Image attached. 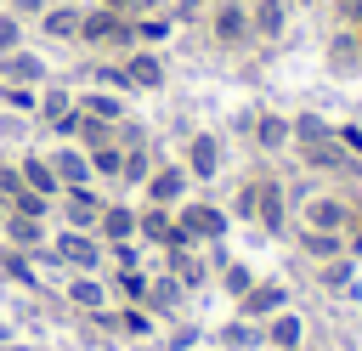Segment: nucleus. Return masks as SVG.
Wrapping results in <instances>:
<instances>
[{
    "label": "nucleus",
    "instance_id": "obj_30",
    "mask_svg": "<svg viewBox=\"0 0 362 351\" xmlns=\"http://www.w3.org/2000/svg\"><path fill=\"white\" fill-rule=\"evenodd\" d=\"M45 6H51V0H6V11H11V17H40Z\"/></svg>",
    "mask_w": 362,
    "mask_h": 351
},
{
    "label": "nucleus",
    "instance_id": "obj_26",
    "mask_svg": "<svg viewBox=\"0 0 362 351\" xmlns=\"http://www.w3.org/2000/svg\"><path fill=\"white\" fill-rule=\"evenodd\" d=\"M300 243H305V255L328 260V255H339V249H345V232H311V226H305V238H300Z\"/></svg>",
    "mask_w": 362,
    "mask_h": 351
},
{
    "label": "nucleus",
    "instance_id": "obj_24",
    "mask_svg": "<svg viewBox=\"0 0 362 351\" xmlns=\"http://www.w3.org/2000/svg\"><path fill=\"white\" fill-rule=\"evenodd\" d=\"M119 164H124V147H119V142L90 147V176H113V181H119Z\"/></svg>",
    "mask_w": 362,
    "mask_h": 351
},
{
    "label": "nucleus",
    "instance_id": "obj_35",
    "mask_svg": "<svg viewBox=\"0 0 362 351\" xmlns=\"http://www.w3.org/2000/svg\"><path fill=\"white\" fill-rule=\"evenodd\" d=\"M107 11H124V17H136V0H102Z\"/></svg>",
    "mask_w": 362,
    "mask_h": 351
},
{
    "label": "nucleus",
    "instance_id": "obj_28",
    "mask_svg": "<svg viewBox=\"0 0 362 351\" xmlns=\"http://www.w3.org/2000/svg\"><path fill=\"white\" fill-rule=\"evenodd\" d=\"M17 45H23V17L0 11V57H6V51H17Z\"/></svg>",
    "mask_w": 362,
    "mask_h": 351
},
{
    "label": "nucleus",
    "instance_id": "obj_31",
    "mask_svg": "<svg viewBox=\"0 0 362 351\" xmlns=\"http://www.w3.org/2000/svg\"><path fill=\"white\" fill-rule=\"evenodd\" d=\"M249 340H260L249 323H232V328H226V345H249Z\"/></svg>",
    "mask_w": 362,
    "mask_h": 351
},
{
    "label": "nucleus",
    "instance_id": "obj_8",
    "mask_svg": "<svg viewBox=\"0 0 362 351\" xmlns=\"http://www.w3.org/2000/svg\"><path fill=\"white\" fill-rule=\"evenodd\" d=\"M345 215H351V198H334V192L305 204V226L311 232H345Z\"/></svg>",
    "mask_w": 362,
    "mask_h": 351
},
{
    "label": "nucleus",
    "instance_id": "obj_29",
    "mask_svg": "<svg viewBox=\"0 0 362 351\" xmlns=\"http://www.w3.org/2000/svg\"><path fill=\"white\" fill-rule=\"evenodd\" d=\"M334 17H339V28H356L362 23V0H334Z\"/></svg>",
    "mask_w": 362,
    "mask_h": 351
},
{
    "label": "nucleus",
    "instance_id": "obj_10",
    "mask_svg": "<svg viewBox=\"0 0 362 351\" xmlns=\"http://www.w3.org/2000/svg\"><path fill=\"white\" fill-rule=\"evenodd\" d=\"M79 17H85L79 6H45L34 23L45 28V40H79Z\"/></svg>",
    "mask_w": 362,
    "mask_h": 351
},
{
    "label": "nucleus",
    "instance_id": "obj_25",
    "mask_svg": "<svg viewBox=\"0 0 362 351\" xmlns=\"http://www.w3.org/2000/svg\"><path fill=\"white\" fill-rule=\"evenodd\" d=\"M102 232H107L113 243H124V238L136 232V215H130L124 204H107V209H102Z\"/></svg>",
    "mask_w": 362,
    "mask_h": 351
},
{
    "label": "nucleus",
    "instance_id": "obj_5",
    "mask_svg": "<svg viewBox=\"0 0 362 351\" xmlns=\"http://www.w3.org/2000/svg\"><path fill=\"white\" fill-rule=\"evenodd\" d=\"M187 164H153V176H147V198L158 204V209H170L181 192H187Z\"/></svg>",
    "mask_w": 362,
    "mask_h": 351
},
{
    "label": "nucleus",
    "instance_id": "obj_19",
    "mask_svg": "<svg viewBox=\"0 0 362 351\" xmlns=\"http://www.w3.org/2000/svg\"><path fill=\"white\" fill-rule=\"evenodd\" d=\"M328 62H334V68H345V74H351V68H362V45H356V28H339V34H334V45H328Z\"/></svg>",
    "mask_w": 362,
    "mask_h": 351
},
{
    "label": "nucleus",
    "instance_id": "obj_13",
    "mask_svg": "<svg viewBox=\"0 0 362 351\" xmlns=\"http://www.w3.org/2000/svg\"><path fill=\"white\" fill-rule=\"evenodd\" d=\"M255 221H260L266 232H283V187L255 181Z\"/></svg>",
    "mask_w": 362,
    "mask_h": 351
},
{
    "label": "nucleus",
    "instance_id": "obj_15",
    "mask_svg": "<svg viewBox=\"0 0 362 351\" xmlns=\"http://www.w3.org/2000/svg\"><path fill=\"white\" fill-rule=\"evenodd\" d=\"M74 102H79L85 119H102V125H119V119H124V102H119L113 91H85V96H74Z\"/></svg>",
    "mask_w": 362,
    "mask_h": 351
},
{
    "label": "nucleus",
    "instance_id": "obj_22",
    "mask_svg": "<svg viewBox=\"0 0 362 351\" xmlns=\"http://www.w3.org/2000/svg\"><path fill=\"white\" fill-rule=\"evenodd\" d=\"M68 300H74V306H85V311H102V300H107V289H102V283H96L90 272H79V277L68 283Z\"/></svg>",
    "mask_w": 362,
    "mask_h": 351
},
{
    "label": "nucleus",
    "instance_id": "obj_11",
    "mask_svg": "<svg viewBox=\"0 0 362 351\" xmlns=\"http://www.w3.org/2000/svg\"><path fill=\"white\" fill-rule=\"evenodd\" d=\"M57 255H62L68 266H79V272H90V266L102 260V255H96V243H90V238H85L79 226H68V232H57Z\"/></svg>",
    "mask_w": 362,
    "mask_h": 351
},
{
    "label": "nucleus",
    "instance_id": "obj_18",
    "mask_svg": "<svg viewBox=\"0 0 362 351\" xmlns=\"http://www.w3.org/2000/svg\"><path fill=\"white\" fill-rule=\"evenodd\" d=\"M300 334H305V323H300L294 311H277L272 328H266V340H272L277 351H300Z\"/></svg>",
    "mask_w": 362,
    "mask_h": 351
},
{
    "label": "nucleus",
    "instance_id": "obj_3",
    "mask_svg": "<svg viewBox=\"0 0 362 351\" xmlns=\"http://www.w3.org/2000/svg\"><path fill=\"white\" fill-rule=\"evenodd\" d=\"M40 119H45L57 136H74V130H79V102H74L68 91H57V85H40Z\"/></svg>",
    "mask_w": 362,
    "mask_h": 351
},
{
    "label": "nucleus",
    "instance_id": "obj_32",
    "mask_svg": "<svg viewBox=\"0 0 362 351\" xmlns=\"http://www.w3.org/2000/svg\"><path fill=\"white\" fill-rule=\"evenodd\" d=\"M0 266H6V277H23V283H28V260H23V255H6Z\"/></svg>",
    "mask_w": 362,
    "mask_h": 351
},
{
    "label": "nucleus",
    "instance_id": "obj_12",
    "mask_svg": "<svg viewBox=\"0 0 362 351\" xmlns=\"http://www.w3.org/2000/svg\"><path fill=\"white\" fill-rule=\"evenodd\" d=\"M124 74H130L136 91H158V85H164V62H158L153 51H130V57H124Z\"/></svg>",
    "mask_w": 362,
    "mask_h": 351
},
{
    "label": "nucleus",
    "instance_id": "obj_20",
    "mask_svg": "<svg viewBox=\"0 0 362 351\" xmlns=\"http://www.w3.org/2000/svg\"><path fill=\"white\" fill-rule=\"evenodd\" d=\"M57 181L62 187H90V159L85 153H57Z\"/></svg>",
    "mask_w": 362,
    "mask_h": 351
},
{
    "label": "nucleus",
    "instance_id": "obj_36",
    "mask_svg": "<svg viewBox=\"0 0 362 351\" xmlns=\"http://www.w3.org/2000/svg\"><path fill=\"white\" fill-rule=\"evenodd\" d=\"M164 6H170V0H164Z\"/></svg>",
    "mask_w": 362,
    "mask_h": 351
},
{
    "label": "nucleus",
    "instance_id": "obj_23",
    "mask_svg": "<svg viewBox=\"0 0 362 351\" xmlns=\"http://www.w3.org/2000/svg\"><path fill=\"white\" fill-rule=\"evenodd\" d=\"M130 23H136V40H141V45H158V40H170V28H175L170 11H158V17H130Z\"/></svg>",
    "mask_w": 362,
    "mask_h": 351
},
{
    "label": "nucleus",
    "instance_id": "obj_27",
    "mask_svg": "<svg viewBox=\"0 0 362 351\" xmlns=\"http://www.w3.org/2000/svg\"><path fill=\"white\" fill-rule=\"evenodd\" d=\"M119 176H124V181H141V176H153V159H147V147H124V164H119Z\"/></svg>",
    "mask_w": 362,
    "mask_h": 351
},
{
    "label": "nucleus",
    "instance_id": "obj_1",
    "mask_svg": "<svg viewBox=\"0 0 362 351\" xmlns=\"http://www.w3.org/2000/svg\"><path fill=\"white\" fill-rule=\"evenodd\" d=\"M209 40L221 51L249 45V0H209Z\"/></svg>",
    "mask_w": 362,
    "mask_h": 351
},
{
    "label": "nucleus",
    "instance_id": "obj_7",
    "mask_svg": "<svg viewBox=\"0 0 362 351\" xmlns=\"http://www.w3.org/2000/svg\"><path fill=\"white\" fill-rule=\"evenodd\" d=\"M215 170H221V136L198 130V136L187 142V176H192V181H209Z\"/></svg>",
    "mask_w": 362,
    "mask_h": 351
},
{
    "label": "nucleus",
    "instance_id": "obj_2",
    "mask_svg": "<svg viewBox=\"0 0 362 351\" xmlns=\"http://www.w3.org/2000/svg\"><path fill=\"white\" fill-rule=\"evenodd\" d=\"M79 40H85V45H136V23H130L124 11L96 6V11L79 17Z\"/></svg>",
    "mask_w": 362,
    "mask_h": 351
},
{
    "label": "nucleus",
    "instance_id": "obj_33",
    "mask_svg": "<svg viewBox=\"0 0 362 351\" xmlns=\"http://www.w3.org/2000/svg\"><path fill=\"white\" fill-rule=\"evenodd\" d=\"M322 283H328V289H345V283H351V266H328Z\"/></svg>",
    "mask_w": 362,
    "mask_h": 351
},
{
    "label": "nucleus",
    "instance_id": "obj_16",
    "mask_svg": "<svg viewBox=\"0 0 362 351\" xmlns=\"http://www.w3.org/2000/svg\"><path fill=\"white\" fill-rule=\"evenodd\" d=\"M17 176H23V187H28V192H40V198H57V192H62L57 170H51V164H40V159H28V153H23Z\"/></svg>",
    "mask_w": 362,
    "mask_h": 351
},
{
    "label": "nucleus",
    "instance_id": "obj_21",
    "mask_svg": "<svg viewBox=\"0 0 362 351\" xmlns=\"http://www.w3.org/2000/svg\"><path fill=\"white\" fill-rule=\"evenodd\" d=\"M96 215H102L96 192H90V187H68V221H74V226H90Z\"/></svg>",
    "mask_w": 362,
    "mask_h": 351
},
{
    "label": "nucleus",
    "instance_id": "obj_9",
    "mask_svg": "<svg viewBox=\"0 0 362 351\" xmlns=\"http://www.w3.org/2000/svg\"><path fill=\"white\" fill-rule=\"evenodd\" d=\"M181 232H187L192 243H204V238L215 243V238L226 232V215H221L215 204H192V209H181Z\"/></svg>",
    "mask_w": 362,
    "mask_h": 351
},
{
    "label": "nucleus",
    "instance_id": "obj_17",
    "mask_svg": "<svg viewBox=\"0 0 362 351\" xmlns=\"http://www.w3.org/2000/svg\"><path fill=\"white\" fill-rule=\"evenodd\" d=\"M255 136H260L266 153H277V147L294 136V119H283V113H255Z\"/></svg>",
    "mask_w": 362,
    "mask_h": 351
},
{
    "label": "nucleus",
    "instance_id": "obj_34",
    "mask_svg": "<svg viewBox=\"0 0 362 351\" xmlns=\"http://www.w3.org/2000/svg\"><path fill=\"white\" fill-rule=\"evenodd\" d=\"M226 283H232V294H243V289H249V272H243V266H232V272H226Z\"/></svg>",
    "mask_w": 362,
    "mask_h": 351
},
{
    "label": "nucleus",
    "instance_id": "obj_14",
    "mask_svg": "<svg viewBox=\"0 0 362 351\" xmlns=\"http://www.w3.org/2000/svg\"><path fill=\"white\" fill-rule=\"evenodd\" d=\"M288 306L283 283H260V289H243V317H277Z\"/></svg>",
    "mask_w": 362,
    "mask_h": 351
},
{
    "label": "nucleus",
    "instance_id": "obj_4",
    "mask_svg": "<svg viewBox=\"0 0 362 351\" xmlns=\"http://www.w3.org/2000/svg\"><path fill=\"white\" fill-rule=\"evenodd\" d=\"M288 28V0H249V40H283Z\"/></svg>",
    "mask_w": 362,
    "mask_h": 351
},
{
    "label": "nucleus",
    "instance_id": "obj_6",
    "mask_svg": "<svg viewBox=\"0 0 362 351\" xmlns=\"http://www.w3.org/2000/svg\"><path fill=\"white\" fill-rule=\"evenodd\" d=\"M0 79H6V85H34V91H40V85H45V62H40L34 51L17 45V51L0 57Z\"/></svg>",
    "mask_w": 362,
    "mask_h": 351
}]
</instances>
